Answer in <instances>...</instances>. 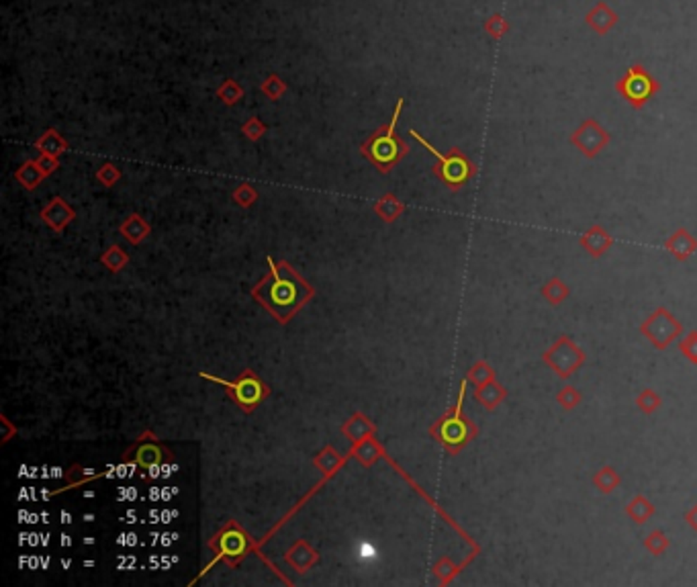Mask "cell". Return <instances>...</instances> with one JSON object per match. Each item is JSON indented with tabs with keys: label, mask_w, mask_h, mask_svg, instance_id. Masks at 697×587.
Listing matches in <instances>:
<instances>
[{
	"label": "cell",
	"mask_w": 697,
	"mask_h": 587,
	"mask_svg": "<svg viewBox=\"0 0 697 587\" xmlns=\"http://www.w3.org/2000/svg\"><path fill=\"white\" fill-rule=\"evenodd\" d=\"M311 293L313 291L290 268L272 260L268 276L254 286V297L280 321L288 320L311 297Z\"/></svg>",
	"instance_id": "obj_1"
},
{
	"label": "cell",
	"mask_w": 697,
	"mask_h": 587,
	"mask_svg": "<svg viewBox=\"0 0 697 587\" xmlns=\"http://www.w3.org/2000/svg\"><path fill=\"white\" fill-rule=\"evenodd\" d=\"M401 108H403V99L397 101V107H395L391 123L378 127L375 133L362 143V147H360V152L373 162L380 172H389L395 164H399V162L407 156V152H409V145L395 133V127H397V121H399Z\"/></svg>",
	"instance_id": "obj_2"
},
{
	"label": "cell",
	"mask_w": 697,
	"mask_h": 587,
	"mask_svg": "<svg viewBox=\"0 0 697 587\" xmlns=\"http://www.w3.org/2000/svg\"><path fill=\"white\" fill-rule=\"evenodd\" d=\"M465 393H466V379L460 385V395L456 406L452 408V411H448L446 415H442L434 427H431V436L438 438V442L446 448L450 454H458L475 436H477V426L472 420H468L463 413V403H465Z\"/></svg>",
	"instance_id": "obj_3"
},
{
	"label": "cell",
	"mask_w": 697,
	"mask_h": 587,
	"mask_svg": "<svg viewBox=\"0 0 697 587\" xmlns=\"http://www.w3.org/2000/svg\"><path fill=\"white\" fill-rule=\"evenodd\" d=\"M412 135L417 140V142L421 143L424 147H428L429 154L438 160L434 164V174L440 178L450 191H458V189H463L466 182L477 174V166L468 160L458 147H452L448 154H442V152H438L431 143L426 142L415 129H412Z\"/></svg>",
	"instance_id": "obj_4"
},
{
	"label": "cell",
	"mask_w": 697,
	"mask_h": 587,
	"mask_svg": "<svg viewBox=\"0 0 697 587\" xmlns=\"http://www.w3.org/2000/svg\"><path fill=\"white\" fill-rule=\"evenodd\" d=\"M613 89L630 107L640 111L661 90V82L642 64H632L626 74L613 82Z\"/></svg>",
	"instance_id": "obj_5"
},
{
	"label": "cell",
	"mask_w": 697,
	"mask_h": 587,
	"mask_svg": "<svg viewBox=\"0 0 697 587\" xmlns=\"http://www.w3.org/2000/svg\"><path fill=\"white\" fill-rule=\"evenodd\" d=\"M544 364L555 371L556 376L569 379L585 364V352L571 336H560L555 344L542 354Z\"/></svg>",
	"instance_id": "obj_6"
},
{
	"label": "cell",
	"mask_w": 697,
	"mask_h": 587,
	"mask_svg": "<svg viewBox=\"0 0 697 587\" xmlns=\"http://www.w3.org/2000/svg\"><path fill=\"white\" fill-rule=\"evenodd\" d=\"M640 332L657 350H667L683 334V323L667 307H659L642 321Z\"/></svg>",
	"instance_id": "obj_7"
},
{
	"label": "cell",
	"mask_w": 697,
	"mask_h": 587,
	"mask_svg": "<svg viewBox=\"0 0 697 587\" xmlns=\"http://www.w3.org/2000/svg\"><path fill=\"white\" fill-rule=\"evenodd\" d=\"M203 376L209 379V381L219 383V385H223V387H227V391L237 401V406L246 411L254 410L268 395V389L260 383V379L251 373V371H246L237 381H232V383L230 381H223V379H217V376H211V374H203Z\"/></svg>",
	"instance_id": "obj_8"
},
{
	"label": "cell",
	"mask_w": 697,
	"mask_h": 587,
	"mask_svg": "<svg viewBox=\"0 0 697 587\" xmlns=\"http://www.w3.org/2000/svg\"><path fill=\"white\" fill-rule=\"evenodd\" d=\"M611 142L608 129L595 119H585L571 133V143L585 156V158H597Z\"/></svg>",
	"instance_id": "obj_9"
},
{
	"label": "cell",
	"mask_w": 697,
	"mask_h": 587,
	"mask_svg": "<svg viewBox=\"0 0 697 587\" xmlns=\"http://www.w3.org/2000/svg\"><path fill=\"white\" fill-rule=\"evenodd\" d=\"M211 547L217 549L221 559H225L227 563L235 565V561L246 554L248 540H246V534L242 532L235 524H230L217 538H213Z\"/></svg>",
	"instance_id": "obj_10"
},
{
	"label": "cell",
	"mask_w": 697,
	"mask_h": 587,
	"mask_svg": "<svg viewBox=\"0 0 697 587\" xmlns=\"http://www.w3.org/2000/svg\"><path fill=\"white\" fill-rule=\"evenodd\" d=\"M129 457H131L133 463H137L143 469H152V466H158V464L164 463L170 454L158 440L147 438V440H140L137 445L133 446L129 450Z\"/></svg>",
	"instance_id": "obj_11"
},
{
	"label": "cell",
	"mask_w": 697,
	"mask_h": 587,
	"mask_svg": "<svg viewBox=\"0 0 697 587\" xmlns=\"http://www.w3.org/2000/svg\"><path fill=\"white\" fill-rule=\"evenodd\" d=\"M618 21H620V15L609 6L606 0H599L585 15L587 27L597 35H608L609 31L618 25Z\"/></svg>",
	"instance_id": "obj_12"
},
{
	"label": "cell",
	"mask_w": 697,
	"mask_h": 587,
	"mask_svg": "<svg viewBox=\"0 0 697 587\" xmlns=\"http://www.w3.org/2000/svg\"><path fill=\"white\" fill-rule=\"evenodd\" d=\"M664 250L679 262L689 260L697 252V237L687 232L685 228H679L664 240Z\"/></svg>",
	"instance_id": "obj_13"
},
{
	"label": "cell",
	"mask_w": 697,
	"mask_h": 587,
	"mask_svg": "<svg viewBox=\"0 0 697 587\" xmlns=\"http://www.w3.org/2000/svg\"><path fill=\"white\" fill-rule=\"evenodd\" d=\"M579 242H581V246L587 250L589 256H593V258H601V256L613 246V237H611L608 230L601 228V225H593V228H589L587 232L581 235Z\"/></svg>",
	"instance_id": "obj_14"
},
{
	"label": "cell",
	"mask_w": 697,
	"mask_h": 587,
	"mask_svg": "<svg viewBox=\"0 0 697 587\" xmlns=\"http://www.w3.org/2000/svg\"><path fill=\"white\" fill-rule=\"evenodd\" d=\"M475 397H477V401L483 406L484 410L493 411L495 408H499V403L505 401L507 389L493 379V381H489V383H484V385H479L477 391H475Z\"/></svg>",
	"instance_id": "obj_15"
},
{
	"label": "cell",
	"mask_w": 697,
	"mask_h": 587,
	"mask_svg": "<svg viewBox=\"0 0 697 587\" xmlns=\"http://www.w3.org/2000/svg\"><path fill=\"white\" fill-rule=\"evenodd\" d=\"M43 221L45 223H50L52 228H55L57 232L70 221V219H74V211H72L70 207L62 201V199H54L45 209H43Z\"/></svg>",
	"instance_id": "obj_16"
},
{
	"label": "cell",
	"mask_w": 697,
	"mask_h": 587,
	"mask_svg": "<svg viewBox=\"0 0 697 587\" xmlns=\"http://www.w3.org/2000/svg\"><path fill=\"white\" fill-rule=\"evenodd\" d=\"M654 512H657L654 503L650 499L644 498V496H634L626 505L628 518L636 524H646L650 518L654 516Z\"/></svg>",
	"instance_id": "obj_17"
},
{
	"label": "cell",
	"mask_w": 697,
	"mask_h": 587,
	"mask_svg": "<svg viewBox=\"0 0 697 587\" xmlns=\"http://www.w3.org/2000/svg\"><path fill=\"white\" fill-rule=\"evenodd\" d=\"M593 485L601 491V493H611L622 485V475L613 469V466H601L595 475H593Z\"/></svg>",
	"instance_id": "obj_18"
},
{
	"label": "cell",
	"mask_w": 697,
	"mask_h": 587,
	"mask_svg": "<svg viewBox=\"0 0 697 587\" xmlns=\"http://www.w3.org/2000/svg\"><path fill=\"white\" fill-rule=\"evenodd\" d=\"M569 295H571V289L565 285L560 279H556V276L542 286V297L550 303V305H560V303L569 299Z\"/></svg>",
	"instance_id": "obj_19"
},
{
	"label": "cell",
	"mask_w": 697,
	"mask_h": 587,
	"mask_svg": "<svg viewBox=\"0 0 697 587\" xmlns=\"http://www.w3.org/2000/svg\"><path fill=\"white\" fill-rule=\"evenodd\" d=\"M35 145H37V150H41L43 154H50V156H57L60 152H64V150L68 147V143L60 138V133H57L55 129L45 131V133H43V135L37 140Z\"/></svg>",
	"instance_id": "obj_20"
},
{
	"label": "cell",
	"mask_w": 697,
	"mask_h": 587,
	"mask_svg": "<svg viewBox=\"0 0 697 587\" xmlns=\"http://www.w3.org/2000/svg\"><path fill=\"white\" fill-rule=\"evenodd\" d=\"M43 177H45V174L41 172V168H39L37 162H25V164L18 168L17 172L18 182H21L23 186H27V189H35Z\"/></svg>",
	"instance_id": "obj_21"
},
{
	"label": "cell",
	"mask_w": 697,
	"mask_h": 587,
	"mask_svg": "<svg viewBox=\"0 0 697 587\" xmlns=\"http://www.w3.org/2000/svg\"><path fill=\"white\" fill-rule=\"evenodd\" d=\"M669 547H671V540H669V536L662 532V530H652V532L644 538V549L650 552V554H654V557L664 554V552L669 551Z\"/></svg>",
	"instance_id": "obj_22"
},
{
	"label": "cell",
	"mask_w": 697,
	"mask_h": 587,
	"mask_svg": "<svg viewBox=\"0 0 697 587\" xmlns=\"http://www.w3.org/2000/svg\"><path fill=\"white\" fill-rule=\"evenodd\" d=\"M483 29L484 33H489L491 39H497L499 41V39H503V37L509 33V23H507V18L503 17V15L495 13V15H491V17L484 21Z\"/></svg>",
	"instance_id": "obj_23"
},
{
	"label": "cell",
	"mask_w": 697,
	"mask_h": 587,
	"mask_svg": "<svg viewBox=\"0 0 697 587\" xmlns=\"http://www.w3.org/2000/svg\"><path fill=\"white\" fill-rule=\"evenodd\" d=\"M661 403H662L661 395L654 391V389H644V391L638 393V397H636V406H638V410L642 411V413H646V415L654 413V411L661 408Z\"/></svg>",
	"instance_id": "obj_24"
},
{
	"label": "cell",
	"mask_w": 697,
	"mask_h": 587,
	"mask_svg": "<svg viewBox=\"0 0 697 587\" xmlns=\"http://www.w3.org/2000/svg\"><path fill=\"white\" fill-rule=\"evenodd\" d=\"M376 211L378 213L382 215L387 221H393V219H397L399 215L403 213V205L397 201V196H393V195H385L378 203H376V207H375Z\"/></svg>",
	"instance_id": "obj_25"
},
{
	"label": "cell",
	"mask_w": 697,
	"mask_h": 587,
	"mask_svg": "<svg viewBox=\"0 0 697 587\" xmlns=\"http://www.w3.org/2000/svg\"><path fill=\"white\" fill-rule=\"evenodd\" d=\"M493 379H495V371H493L491 364L484 362V360H479V362L466 373V381L475 383L477 387H479V385H484V383H489V381H493Z\"/></svg>",
	"instance_id": "obj_26"
},
{
	"label": "cell",
	"mask_w": 697,
	"mask_h": 587,
	"mask_svg": "<svg viewBox=\"0 0 697 587\" xmlns=\"http://www.w3.org/2000/svg\"><path fill=\"white\" fill-rule=\"evenodd\" d=\"M581 393H579V389L577 387H572V385H565L560 391L556 393V403L562 408V410H567V411H571V410H574L579 403H581Z\"/></svg>",
	"instance_id": "obj_27"
},
{
	"label": "cell",
	"mask_w": 697,
	"mask_h": 587,
	"mask_svg": "<svg viewBox=\"0 0 697 587\" xmlns=\"http://www.w3.org/2000/svg\"><path fill=\"white\" fill-rule=\"evenodd\" d=\"M217 96H219L225 105H235V103L244 96V89H242L235 80H225V82L217 89Z\"/></svg>",
	"instance_id": "obj_28"
},
{
	"label": "cell",
	"mask_w": 697,
	"mask_h": 587,
	"mask_svg": "<svg viewBox=\"0 0 697 587\" xmlns=\"http://www.w3.org/2000/svg\"><path fill=\"white\" fill-rule=\"evenodd\" d=\"M121 232H123V235H125V237H129L131 242H140L143 235L149 232V228L143 223L137 215H133V217H129L125 223H123Z\"/></svg>",
	"instance_id": "obj_29"
},
{
	"label": "cell",
	"mask_w": 697,
	"mask_h": 587,
	"mask_svg": "<svg viewBox=\"0 0 697 587\" xmlns=\"http://www.w3.org/2000/svg\"><path fill=\"white\" fill-rule=\"evenodd\" d=\"M260 90L268 96L270 101H276V99H280L286 92V82L283 78H278L276 74H270L268 78L262 82Z\"/></svg>",
	"instance_id": "obj_30"
},
{
	"label": "cell",
	"mask_w": 697,
	"mask_h": 587,
	"mask_svg": "<svg viewBox=\"0 0 697 587\" xmlns=\"http://www.w3.org/2000/svg\"><path fill=\"white\" fill-rule=\"evenodd\" d=\"M679 352L691 364H697V330H691L685 338L679 342Z\"/></svg>",
	"instance_id": "obj_31"
},
{
	"label": "cell",
	"mask_w": 697,
	"mask_h": 587,
	"mask_svg": "<svg viewBox=\"0 0 697 587\" xmlns=\"http://www.w3.org/2000/svg\"><path fill=\"white\" fill-rule=\"evenodd\" d=\"M119 177H121V172L115 168V166H110V164H107V166H103L98 172H96V178L103 182V184H107V186H110V184H115L117 180H119Z\"/></svg>",
	"instance_id": "obj_32"
},
{
	"label": "cell",
	"mask_w": 697,
	"mask_h": 587,
	"mask_svg": "<svg viewBox=\"0 0 697 587\" xmlns=\"http://www.w3.org/2000/svg\"><path fill=\"white\" fill-rule=\"evenodd\" d=\"M233 196H235V201H237L239 205L250 207L251 203L256 201V191H254L251 186H248V184H242V186L233 193Z\"/></svg>",
	"instance_id": "obj_33"
},
{
	"label": "cell",
	"mask_w": 697,
	"mask_h": 587,
	"mask_svg": "<svg viewBox=\"0 0 697 587\" xmlns=\"http://www.w3.org/2000/svg\"><path fill=\"white\" fill-rule=\"evenodd\" d=\"M264 131H266V127H264V125L260 123V121H258L256 117H251L250 121H248V123L244 125V133H246V135H248L250 140H258V138H260V135H262Z\"/></svg>",
	"instance_id": "obj_34"
},
{
	"label": "cell",
	"mask_w": 697,
	"mask_h": 587,
	"mask_svg": "<svg viewBox=\"0 0 697 587\" xmlns=\"http://www.w3.org/2000/svg\"><path fill=\"white\" fill-rule=\"evenodd\" d=\"M37 164H39V168H41V172H43V174H50V172H54L55 168H57V160H55V156H50V154H43V156L37 160Z\"/></svg>",
	"instance_id": "obj_35"
},
{
	"label": "cell",
	"mask_w": 697,
	"mask_h": 587,
	"mask_svg": "<svg viewBox=\"0 0 697 587\" xmlns=\"http://www.w3.org/2000/svg\"><path fill=\"white\" fill-rule=\"evenodd\" d=\"M685 522H687V524H689V528H691V530L697 534V503L693 505V508H691V510H689V512H687V514H685Z\"/></svg>",
	"instance_id": "obj_36"
}]
</instances>
